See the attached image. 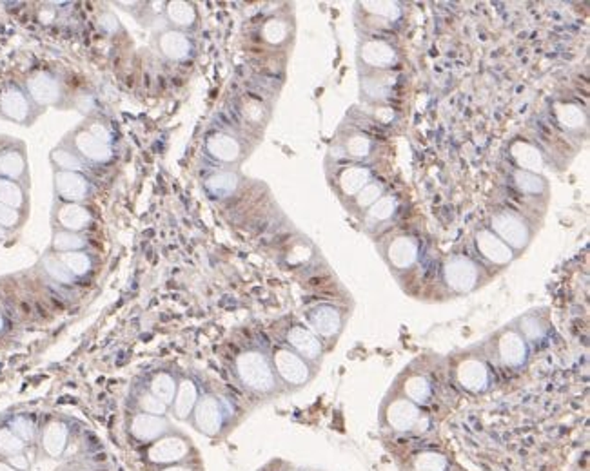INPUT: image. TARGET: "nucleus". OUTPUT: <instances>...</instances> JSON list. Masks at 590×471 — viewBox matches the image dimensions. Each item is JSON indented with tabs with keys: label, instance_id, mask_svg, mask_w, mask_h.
Here are the masks:
<instances>
[{
	"label": "nucleus",
	"instance_id": "a19ab883",
	"mask_svg": "<svg viewBox=\"0 0 590 471\" xmlns=\"http://www.w3.org/2000/svg\"><path fill=\"white\" fill-rule=\"evenodd\" d=\"M6 426L21 439L24 441L30 448L37 446V439H39V428L40 424L28 414H15L8 419Z\"/></svg>",
	"mask_w": 590,
	"mask_h": 471
},
{
	"label": "nucleus",
	"instance_id": "6ab92c4d",
	"mask_svg": "<svg viewBox=\"0 0 590 471\" xmlns=\"http://www.w3.org/2000/svg\"><path fill=\"white\" fill-rule=\"evenodd\" d=\"M473 245L478 256L492 267H508L518 258V254L503 244L489 227H478L473 232Z\"/></svg>",
	"mask_w": 590,
	"mask_h": 471
},
{
	"label": "nucleus",
	"instance_id": "412c9836",
	"mask_svg": "<svg viewBox=\"0 0 590 471\" xmlns=\"http://www.w3.org/2000/svg\"><path fill=\"white\" fill-rule=\"evenodd\" d=\"M65 138H69L73 150H75L86 164L106 166V164H111L115 158V149L111 145L100 141L99 138H95L82 125L77 127L73 133H69V136H65Z\"/></svg>",
	"mask_w": 590,
	"mask_h": 471
},
{
	"label": "nucleus",
	"instance_id": "a878e982",
	"mask_svg": "<svg viewBox=\"0 0 590 471\" xmlns=\"http://www.w3.org/2000/svg\"><path fill=\"white\" fill-rule=\"evenodd\" d=\"M393 71H367L360 74V97L363 102H384L393 97L396 86Z\"/></svg>",
	"mask_w": 590,
	"mask_h": 471
},
{
	"label": "nucleus",
	"instance_id": "3c124183",
	"mask_svg": "<svg viewBox=\"0 0 590 471\" xmlns=\"http://www.w3.org/2000/svg\"><path fill=\"white\" fill-rule=\"evenodd\" d=\"M95 138H99L100 141H104V143H108V145H111L113 147V141H115V134H113V129H111V125L108 124V122H102V120H90L86 125H84Z\"/></svg>",
	"mask_w": 590,
	"mask_h": 471
},
{
	"label": "nucleus",
	"instance_id": "20e7f679",
	"mask_svg": "<svg viewBox=\"0 0 590 471\" xmlns=\"http://www.w3.org/2000/svg\"><path fill=\"white\" fill-rule=\"evenodd\" d=\"M485 355L492 366L505 370H522L531 359V345L514 329L512 323L498 329L482 341Z\"/></svg>",
	"mask_w": 590,
	"mask_h": 471
},
{
	"label": "nucleus",
	"instance_id": "423d86ee",
	"mask_svg": "<svg viewBox=\"0 0 590 471\" xmlns=\"http://www.w3.org/2000/svg\"><path fill=\"white\" fill-rule=\"evenodd\" d=\"M351 318V310L336 303H315L304 310V323L320 338L325 350L331 352L340 341Z\"/></svg>",
	"mask_w": 590,
	"mask_h": 471
},
{
	"label": "nucleus",
	"instance_id": "052dcab7",
	"mask_svg": "<svg viewBox=\"0 0 590 471\" xmlns=\"http://www.w3.org/2000/svg\"><path fill=\"white\" fill-rule=\"evenodd\" d=\"M0 471H19V469L13 467L6 458L0 457Z\"/></svg>",
	"mask_w": 590,
	"mask_h": 471
},
{
	"label": "nucleus",
	"instance_id": "a211bd4d",
	"mask_svg": "<svg viewBox=\"0 0 590 471\" xmlns=\"http://www.w3.org/2000/svg\"><path fill=\"white\" fill-rule=\"evenodd\" d=\"M334 193L342 200H352L369 182L375 180L373 169L367 164H340L334 166V178H329Z\"/></svg>",
	"mask_w": 590,
	"mask_h": 471
},
{
	"label": "nucleus",
	"instance_id": "c03bdc74",
	"mask_svg": "<svg viewBox=\"0 0 590 471\" xmlns=\"http://www.w3.org/2000/svg\"><path fill=\"white\" fill-rule=\"evenodd\" d=\"M51 162L55 164L56 171H69V173H82L86 171L88 164L81 158L75 150H69L64 145H58L51 152Z\"/></svg>",
	"mask_w": 590,
	"mask_h": 471
},
{
	"label": "nucleus",
	"instance_id": "5701e85b",
	"mask_svg": "<svg viewBox=\"0 0 590 471\" xmlns=\"http://www.w3.org/2000/svg\"><path fill=\"white\" fill-rule=\"evenodd\" d=\"M33 104L35 102L30 98V95L15 84L8 86L0 93V115L21 125H31L35 120Z\"/></svg>",
	"mask_w": 590,
	"mask_h": 471
},
{
	"label": "nucleus",
	"instance_id": "13d9d810",
	"mask_svg": "<svg viewBox=\"0 0 590 471\" xmlns=\"http://www.w3.org/2000/svg\"><path fill=\"white\" fill-rule=\"evenodd\" d=\"M55 471H95V467H91L88 462L82 460H67L60 464Z\"/></svg>",
	"mask_w": 590,
	"mask_h": 471
},
{
	"label": "nucleus",
	"instance_id": "8fccbe9b",
	"mask_svg": "<svg viewBox=\"0 0 590 471\" xmlns=\"http://www.w3.org/2000/svg\"><path fill=\"white\" fill-rule=\"evenodd\" d=\"M44 269H46V272H48L55 281H58V283H62V285H73V283H77V279L69 274V270L62 265V261H60L56 256H49V258H46V260H44Z\"/></svg>",
	"mask_w": 590,
	"mask_h": 471
},
{
	"label": "nucleus",
	"instance_id": "0e129e2a",
	"mask_svg": "<svg viewBox=\"0 0 590 471\" xmlns=\"http://www.w3.org/2000/svg\"><path fill=\"white\" fill-rule=\"evenodd\" d=\"M6 234H8V230L0 227V240H4V238H6Z\"/></svg>",
	"mask_w": 590,
	"mask_h": 471
},
{
	"label": "nucleus",
	"instance_id": "4d7b16f0",
	"mask_svg": "<svg viewBox=\"0 0 590 471\" xmlns=\"http://www.w3.org/2000/svg\"><path fill=\"white\" fill-rule=\"evenodd\" d=\"M99 24H100V28H102L106 33H109V35H113L117 30H120V22H118V19H117L113 13H109V12L102 13V17L99 19Z\"/></svg>",
	"mask_w": 590,
	"mask_h": 471
},
{
	"label": "nucleus",
	"instance_id": "6e6552de",
	"mask_svg": "<svg viewBox=\"0 0 590 471\" xmlns=\"http://www.w3.org/2000/svg\"><path fill=\"white\" fill-rule=\"evenodd\" d=\"M441 283L453 295H467L485 285V267L465 254L447 256L439 269Z\"/></svg>",
	"mask_w": 590,
	"mask_h": 471
},
{
	"label": "nucleus",
	"instance_id": "680f3d73",
	"mask_svg": "<svg viewBox=\"0 0 590 471\" xmlns=\"http://www.w3.org/2000/svg\"><path fill=\"white\" fill-rule=\"evenodd\" d=\"M278 460V458H276ZM276 460H271V462H267L265 466H262L260 469H256V471H274V467H276Z\"/></svg>",
	"mask_w": 590,
	"mask_h": 471
},
{
	"label": "nucleus",
	"instance_id": "bf43d9fd",
	"mask_svg": "<svg viewBox=\"0 0 590 471\" xmlns=\"http://www.w3.org/2000/svg\"><path fill=\"white\" fill-rule=\"evenodd\" d=\"M274 471H309V469L300 467V466H294V464H289V462H283V460H276Z\"/></svg>",
	"mask_w": 590,
	"mask_h": 471
},
{
	"label": "nucleus",
	"instance_id": "4468645a",
	"mask_svg": "<svg viewBox=\"0 0 590 471\" xmlns=\"http://www.w3.org/2000/svg\"><path fill=\"white\" fill-rule=\"evenodd\" d=\"M73 442V428L65 417L49 415L39 428L37 453L49 460H62Z\"/></svg>",
	"mask_w": 590,
	"mask_h": 471
},
{
	"label": "nucleus",
	"instance_id": "c756f323",
	"mask_svg": "<svg viewBox=\"0 0 590 471\" xmlns=\"http://www.w3.org/2000/svg\"><path fill=\"white\" fill-rule=\"evenodd\" d=\"M508 156H510L512 164L516 166V169L542 175V171L545 167V158H543V152L540 150V147L524 138H516L510 141Z\"/></svg>",
	"mask_w": 590,
	"mask_h": 471
},
{
	"label": "nucleus",
	"instance_id": "4c0bfd02",
	"mask_svg": "<svg viewBox=\"0 0 590 471\" xmlns=\"http://www.w3.org/2000/svg\"><path fill=\"white\" fill-rule=\"evenodd\" d=\"M0 176L13 182L28 178L26 154L15 149L0 152Z\"/></svg>",
	"mask_w": 590,
	"mask_h": 471
},
{
	"label": "nucleus",
	"instance_id": "37998d69",
	"mask_svg": "<svg viewBox=\"0 0 590 471\" xmlns=\"http://www.w3.org/2000/svg\"><path fill=\"white\" fill-rule=\"evenodd\" d=\"M358 8L363 13H369V15L377 17V19L387 21L391 24L398 22L403 15L402 4L400 3H391V0H380V3H377V0H365V3L358 4Z\"/></svg>",
	"mask_w": 590,
	"mask_h": 471
},
{
	"label": "nucleus",
	"instance_id": "ea45409f",
	"mask_svg": "<svg viewBox=\"0 0 590 471\" xmlns=\"http://www.w3.org/2000/svg\"><path fill=\"white\" fill-rule=\"evenodd\" d=\"M386 193H387V185L382 180L375 178L373 182H369L352 200H349V203L352 205V207H349V210L351 212L358 210L360 216H361L369 207L375 205Z\"/></svg>",
	"mask_w": 590,
	"mask_h": 471
},
{
	"label": "nucleus",
	"instance_id": "c9c22d12",
	"mask_svg": "<svg viewBox=\"0 0 590 471\" xmlns=\"http://www.w3.org/2000/svg\"><path fill=\"white\" fill-rule=\"evenodd\" d=\"M127 412H140L150 415H169V407L150 394L143 386H133L127 398Z\"/></svg>",
	"mask_w": 590,
	"mask_h": 471
},
{
	"label": "nucleus",
	"instance_id": "e2e57ef3",
	"mask_svg": "<svg viewBox=\"0 0 590 471\" xmlns=\"http://www.w3.org/2000/svg\"><path fill=\"white\" fill-rule=\"evenodd\" d=\"M4 327H6V318H4V312L0 310V332L4 330Z\"/></svg>",
	"mask_w": 590,
	"mask_h": 471
},
{
	"label": "nucleus",
	"instance_id": "72a5a7b5",
	"mask_svg": "<svg viewBox=\"0 0 590 471\" xmlns=\"http://www.w3.org/2000/svg\"><path fill=\"white\" fill-rule=\"evenodd\" d=\"M240 182H242V178L237 171L222 169V171H216V173L209 175L204 180V189L213 198L226 200V198H231L239 191Z\"/></svg>",
	"mask_w": 590,
	"mask_h": 471
},
{
	"label": "nucleus",
	"instance_id": "7ed1b4c3",
	"mask_svg": "<svg viewBox=\"0 0 590 471\" xmlns=\"http://www.w3.org/2000/svg\"><path fill=\"white\" fill-rule=\"evenodd\" d=\"M492 368L494 366L489 363L482 343L469 347L456 355H451L449 359L451 381L460 390H464L465 394L473 396L485 394V391L490 390L494 384Z\"/></svg>",
	"mask_w": 590,
	"mask_h": 471
},
{
	"label": "nucleus",
	"instance_id": "dca6fc26",
	"mask_svg": "<svg viewBox=\"0 0 590 471\" xmlns=\"http://www.w3.org/2000/svg\"><path fill=\"white\" fill-rule=\"evenodd\" d=\"M377 152L375 140L365 134L360 129H347L340 131L333 141L329 156L336 162H349V164H365L369 158H373Z\"/></svg>",
	"mask_w": 590,
	"mask_h": 471
},
{
	"label": "nucleus",
	"instance_id": "2eb2a0df",
	"mask_svg": "<svg viewBox=\"0 0 590 471\" xmlns=\"http://www.w3.org/2000/svg\"><path fill=\"white\" fill-rule=\"evenodd\" d=\"M175 428V423L169 415H150L140 412H127L124 417V433L131 444L145 446L155 442L168 432Z\"/></svg>",
	"mask_w": 590,
	"mask_h": 471
},
{
	"label": "nucleus",
	"instance_id": "bb28decb",
	"mask_svg": "<svg viewBox=\"0 0 590 471\" xmlns=\"http://www.w3.org/2000/svg\"><path fill=\"white\" fill-rule=\"evenodd\" d=\"M28 95L37 106H60L64 98L62 82L51 73L39 71L28 81Z\"/></svg>",
	"mask_w": 590,
	"mask_h": 471
},
{
	"label": "nucleus",
	"instance_id": "9b49d317",
	"mask_svg": "<svg viewBox=\"0 0 590 471\" xmlns=\"http://www.w3.org/2000/svg\"><path fill=\"white\" fill-rule=\"evenodd\" d=\"M276 343L291 348L294 354H299L318 370L322 368V363L327 354L320 338L304 321L299 320H291L285 327H282L280 341Z\"/></svg>",
	"mask_w": 590,
	"mask_h": 471
},
{
	"label": "nucleus",
	"instance_id": "f704fd0d",
	"mask_svg": "<svg viewBox=\"0 0 590 471\" xmlns=\"http://www.w3.org/2000/svg\"><path fill=\"white\" fill-rule=\"evenodd\" d=\"M510 184L520 194H527V196H533V198L549 196V191H551L549 182L543 175L522 171V169H516V167L510 171Z\"/></svg>",
	"mask_w": 590,
	"mask_h": 471
},
{
	"label": "nucleus",
	"instance_id": "ddd939ff",
	"mask_svg": "<svg viewBox=\"0 0 590 471\" xmlns=\"http://www.w3.org/2000/svg\"><path fill=\"white\" fill-rule=\"evenodd\" d=\"M400 62L398 47L384 37H363L358 40L356 64L360 71H393Z\"/></svg>",
	"mask_w": 590,
	"mask_h": 471
},
{
	"label": "nucleus",
	"instance_id": "393cba45",
	"mask_svg": "<svg viewBox=\"0 0 590 471\" xmlns=\"http://www.w3.org/2000/svg\"><path fill=\"white\" fill-rule=\"evenodd\" d=\"M53 182H55L56 198L67 203H82L91 196L93 191L90 178L82 173L55 171Z\"/></svg>",
	"mask_w": 590,
	"mask_h": 471
},
{
	"label": "nucleus",
	"instance_id": "9d476101",
	"mask_svg": "<svg viewBox=\"0 0 590 471\" xmlns=\"http://www.w3.org/2000/svg\"><path fill=\"white\" fill-rule=\"evenodd\" d=\"M489 228L518 256L529 249L534 238L531 221L512 209L494 210L489 218Z\"/></svg>",
	"mask_w": 590,
	"mask_h": 471
},
{
	"label": "nucleus",
	"instance_id": "f257e3e1",
	"mask_svg": "<svg viewBox=\"0 0 590 471\" xmlns=\"http://www.w3.org/2000/svg\"><path fill=\"white\" fill-rule=\"evenodd\" d=\"M231 377L244 394L255 401L269 403L287 396L271 363L269 347L249 345L231 363Z\"/></svg>",
	"mask_w": 590,
	"mask_h": 471
},
{
	"label": "nucleus",
	"instance_id": "f03ea898",
	"mask_svg": "<svg viewBox=\"0 0 590 471\" xmlns=\"http://www.w3.org/2000/svg\"><path fill=\"white\" fill-rule=\"evenodd\" d=\"M186 424L207 439L222 441L239 424V410L230 398L202 388L200 399Z\"/></svg>",
	"mask_w": 590,
	"mask_h": 471
},
{
	"label": "nucleus",
	"instance_id": "1a4fd4ad",
	"mask_svg": "<svg viewBox=\"0 0 590 471\" xmlns=\"http://www.w3.org/2000/svg\"><path fill=\"white\" fill-rule=\"evenodd\" d=\"M391 396L380 405V424L395 433H421L429 428V417L423 414L420 407L405 399L396 391H389Z\"/></svg>",
	"mask_w": 590,
	"mask_h": 471
},
{
	"label": "nucleus",
	"instance_id": "2f4dec72",
	"mask_svg": "<svg viewBox=\"0 0 590 471\" xmlns=\"http://www.w3.org/2000/svg\"><path fill=\"white\" fill-rule=\"evenodd\" d=\"M180 372L173 370L171 366H162L157 368L150 373V377L145 379V384H142L150 394H153L157 399L171 407L175 394H177V386L180 381Z\"/></svg>",
	"mask_w": 590,
	"mask_h": 471
},
{
	"label": "nucleus",
	"instance_id": "5fc2aeb1",
	"mask_svg": "<svg viewBox=\"0 0 590 471\" xmlns=\"http://www.w3.org/2000/svg\"><path fill=\"white\" fill-rule=\"evenodd\" d=\"M264 113H265L264 106L258 104V102H255V100H249V102L244 106V109H242V115H244L246 120L251 122V124H260V122H264Z\"/></svg>",
	"mask_w": 590,
	"mask_h": 471
},
{
	"label": "nucleus",
	"instance_id": "864d4df0",
	"mask_svg": "<svg viewBox=\"0 0 590 471\" xmlns=\"http://www.w3.org/2000/svg\"><path fill=\"white\" fill-rule=\"evenodd\" d=\"M150 471H205L204 469V462L202 457L196 455L186 462H178L173 466H166V467H159V469H150Z\"/></svg>",
	"mask_w": 590,
	"mask_h": 471
},
{
	"label": "nucleus",
	"instance_id": "c85d7f7f",
	"mask_svg": "<svg viewBox=\"0 0 590 471\" xmlns=\"http://www.w3.org/2000/svg\"><path fill=\"white\" fill-rule=\"evenodd\" d=\"M514 325V329L518 330L524 339L529 345H536L540 341H543L551 330V316H549V308H534L529 310L522 316H518L516 320L510 321Z\"/></svg>",
	"mask_w": 590,
	"mask_h": 471
},
{
	"label": "nucleus",
	"instance_id": "de8ad7c7",
	"mask_svg": "<svg viewBox=\"0 0 590 471\" xmlns=\"http://www.w3.org/2000/svg\"><path fill=\"white\" fill-rule=\"evenodd\" d=\"M0 203H4L15 210H21L28 203L26 191L19 185V182L0 178Z\"/></svg>",
	"mask_w": 590,
	"mask_h": 471
},
{
	"label": "nucleus",
	"instance_id": "58836bf2",
	"mask_svg": "<svg viewBox=\"0 0 590 471\" xmlns=\"http://www.w3.org/2000/svg\"><path fill=\"white\" fill-rule=\"evenodd\" d=\"M56 258L62 261V265L69 270V274L75 278V279H82L86 276H90L95 269V261L93 256L88 254L86 251H79V253H60L56 254Z\"/></svg>",
	"mask_w": 590,
	"mask_h": 471
},
{
	"label": "nucleus",
	"instance_id": "b1692460",
	"mask_svg": "<svg viewBox=\"0 0 590 471\" xmlns=\"http://www.w3.org/2000/svg\"><path fill=\"white\" fill-rule=\"evenodd\" d=\"M155 46L157 51L169 62H184L195 53L193 39L187 33L171 28H162L155 33Z\"/></svg>",
	"mask_w": 590,
	"mask_h": 471
},
{
	"label": "nucleus",
	"instance_id": "aec40b11",
	"mask_svg": "<svg viewBox=\"0 0 590 471\" xmlns=\"http://www.w3.org/2000/svg\"><path fill=\"white\" fill-rule=\"evenodd\" d=\"M205 152L209 158L224 166H237L247 154L244 141L228 131L211 133L205 138Z\"/></svg>",
	"mask_w": 590,
	"mask_h": 471
},
{
	"label": "nucleus",
	"instance_id": "e433bc0d",
	"mask_svg": "<svg viewBox=\"0 0 590 471\" xmlns=\"http://www.w3.org/2000/svg\"><path fill=\"white\" fill-rule=\"evenodd\" d=\"M554 116L565 131H581L588 124V116L583 106L576 102H558L554 106Z\"/></svg>",
	"mask_w": 590,
	"mask_h": 471
},
{
	"label": "nucleus",
	"instance_id": "39448f33",
	"mask_svg": "<svg viewBox=\"0 0 590 471\" xmlns=\"http://www.w3.org/2000/svg\"><path fill=\"white\" fill-rule=\"evenodd\" d=\"M196 455H200V451L195 441L178 426H175L171 432H168L155 442L140 448V460L147 467V471L186 462Z\"/></svg>",
	"mask_w": 590,
	"mask_h": 471
},
{
	"label": "nucleus",
	"instance_id": "603ef678",
	"mask_svg": "<svg viewBox=\"0 0 590 471\" xmlns=\"http://www.w3.org/2000/svg\"><path fill=\"white\" fill-rule=\"evenodd\" d=\"M21 214L19 210L4 205V203H0V227L3 228H17L21 227Z\"/></svg>",
	"mask_w": 590,
	"mask_h": 471
},
{
	"label": "nucleus",
	"instance_id": "6e6d98bb",
	"mask_svg": "<svg viewBox=\"0 0 590 471\" xmlns=\"http://www.w3.org/2000/svg\"><path fill=\"white\" fill-rule=\"evenodd\" d=\"M13 467H17L19 471H31V457H30V450L28 451H22V453H17V455H12L6 458Z\"/></svg>",
	"mask_w": 590,
	"mask_h": 471
},
{
	"label": "nucleus",
	"instance_id": "cd10ccee",
	"mask_svg": "<svg viewBox=\"0 0 590 471\" xmlns=\"http://www.w3.org/2000/svg\"><path fill=\"white\" fill-rule=\"evenodd\" d=\"M400 210V200L396 194L393 193H386L375 205L369 207L361 216L360 221L363 225V230L367 234H373V232H380V228L387 227L398 214Z\"/></svg>",
	"mask_w": 590,
	"mask_h": 471
},
{
	"label": "nucleus",
	"instance_id": "f3484780",
	"mask_svg": "<svg viewBox=\"0 0 590 471\" xmlns=\"http://www.w3.org/2000/svg\"><path fill=\"white\" fill-rule=\"evenodd\" d=\"M391 390L396 391V394L403 396L405 399H409L411 403H414L416 407L423 408V407L430 405V401L434 398V381L430 379V375L427 372L412 370L411 366H407L396 377Z\"/></svg>",
	"mask_w": 590,
	"mask_h": 471
},
{
	"label": "nucleus",
	"instance_id": "09e8293b",
	"mask_svg": "<svg viewBox=\"0 0 590 471\" xmlns=\"http://www.w3.org/2000/svg\"><path fill=\"white\" fill-rule=\"evenodd\" d=\"M31 450L24 441H21L6 424L0 426V457L8 458L12 455Z\"/></svg>",
	"mask_w": 590,
	"mask_h": 471
},
{
	"label": "nucleus",
	"instance_id": "a18cd8bd",
	"mask_svg": "<svg viewBox=\"0 0 590 471\" xmlns=\"http://www.w3.org/2000/svg\"><path fill=\"white\" fill-rule=\"evenodd\" d=\"M88 247H90V242L81 232L56 230L53 234V249L58 254L60 253H79V251H86Z\"/></svg>",
	"mask_w": 590,
	"mask_h": 471
},
{
	"label": "nucleus",
	"instance_id": "0eeeda50",
	"mask_svg": "<svg viewBox=\"0 0 590 471\" xmlns=\"http://www.w3.org/2000/svg\"><path fill=\"white\" fill-rule=\"evenodd\" d=\"M269 355H271V363L276 372V377L282 382V386L285 388L287 396L309 386L320 372L317 366L308 363L304 357L294 354L291 348H287L280 343H274L269 347Z\"/></svg>",
	"mask_w": 590,
	"mask_h": 471
},
{
	"label": "nucleus",
	"instance_id": "4be33fe9",
	"mask_svg": "<svg viewBox=\"0 0 590 471\" xmlns=\"http://www.w3.org/2000/svg\"><path fill=\"white\" fill-rule=\"evenodd\" d=\"M200 394H202L200 381L191 373H182L177 386L175 399L169 407V417L178 423H187L200 399Z\"/></svg>",
	"mask_w": 590,
	"mask_h": 471
},
{
	"label": "nucleus",
	"instance_id": "49530a36",
	"mask_svg": "<svg viewBox=\"0 0 590 471\" xmlns=\"http://www.w3.org/2000/svg\"><path fill=\"white\" fill-rule=\"evenodd\" d=\"M262 40L269 46H282L291 35V26L285 19L282 17H271L269 21L264 22L262 26Z\"/></svg>",
	"mask_w": 590,
	"mask_h": 471
},
{
	"label": "nucleus",
	"instance_id": "473e14b6",
	"mask_svg": "<svg viewBox=\"0 0 590 471\" xmlns=\"http://www.w3.org/2000/svg\"><path fill=\"white\" fill-rule=\"evenodd\" d=\"M198 10L193 3H186V0H169L166 3L164 21L168 28L189 35V31L198 28Z\"/></svg>",
	"mask_w": 590,
	"mask_h": 471
},
{
	"label": "nucleus",
	"instance_id": "f8f14e48",
	"mask_svg": "<svg viewBox=\"0 0 590 471\" xmlns=\"http://www.w3.org/2000/svg\"><path fill=\"white\" fill-rule=\"evenodd\" d=\"M378 253L393 272H407L418 263L421 245L416 236L409 232H393L380 240Z\"/></svg>",
	"mask_w": 590,
	"mask_h": 471
},
{
	"label": "nucleus",
	"instance_id": "7c9ffc66",
	"mask_svg": "<svg viewBox=\"0 0 590 471\" xmlns=\"http://www.w3.org/2000/svg\"><path fill=\"white\" fill-rule=\"evenodd\" d=\"M55 223L67 232H82L91 227L93 214L82 203L56 201L55 205Z\"/></svg>",
	"mask_w": 590,
	"mask_h": 471
},
{
	"label": "nucleus",
	"instance_id": "79ce46f5",
	"mask_svg": "<svg viewBox=\"0 0 590 471\" xmlns=\"http://www.w3.org/2000/svg\"><path fill=\"white\" fill-rule=\"evenodd\" d=\"M411 471H447L449 458L436 450H421L409 460Z\"/></svg>",
	"mask_w": 590,
	"mask_h": 471
}]
</instances>
